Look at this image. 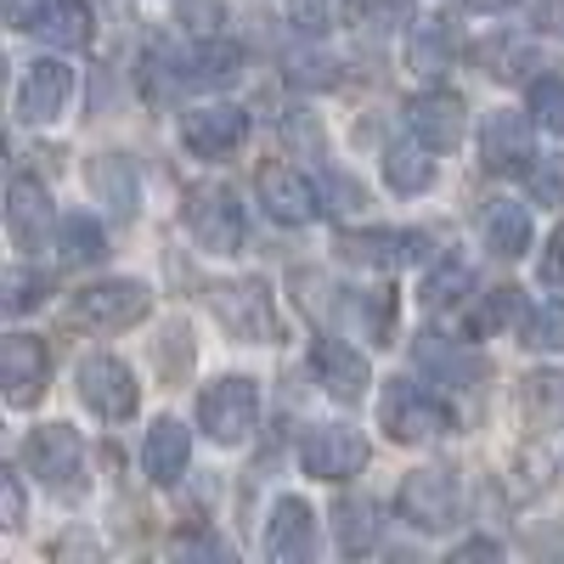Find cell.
<instances>
[{"instance_id":"obj_1","label":"cell","mask_w":564,"mask_h":564,"mask_svg":"<svg viewBox=\"0 0 564 564\" xmlns=\"http://www.w3.org/2000/svg\"><path fill=\"white\" fill-rule=\"evenodd\" d=\"M23 463H29V475L63 502H79L85 486H90V452H85L79 430H68V423H40V430H29Z\"/></svg>"},{"instance_id":"obj_2","label":"cell","mask_w":564,"mask_h":564,"mask_svg":"<svg viewBox=\"0 0 564 564\" xmlns=\"http://www.w3.org/2000/svg\"><path fill=\"white\" fill-rule=\"evenodd\" d=\"M260 423V390L243 372H220L215 384H204L198 395V430L220 446H243Z\"/></svg>"},{"instance_id":"obj_3","label":"cell","mask_w":564,"mask_h":564,"mask_svg":"<svg viewBox=\"0 0 564 564\" xmlns=\"http://www.w3.org/2000/svg\"><path fill=\"white\" fill-rule=\"evenodd\" d=\"M379 430L401 446H430L452 430V412L423 390V384H406V379H390L384 395H379Z\"/></svg>"},{"instance_id":"obj_4","label":"cell","mask_w":564,"mask_h":564,"mask_svg":"<svg viewBox=\"0 0 564 564\" xmlns=\"http://www.w3.org/2000/svg\"><path fill=\"white\" fill-rule=\"evenodd\" d=\"M186 231L209 254H238L243 249V204L226 181H198L186 186Z\"/></svg>"},{"instance_id":"obj_5","label":"cell","mask_w":564,"mask_h":564,"mask_svg":"<svg viewBox=\"0 0 564 564\" xmlns=\"http://www.w3.org/2000/svg\"><path fill=\"white\" fill-rule=\"evenodd\" d=\"M209 311H215V322L226 327V334L243 339V345L276 339V305H271V289H265L260 276L215 282V289H209Z\"/></svg>"},{"instance_id":"obj_6","label":"cell","mask_w":564,"mask_h":564,"mask_svg":"<svg viewBox=\"0 0 564 564\" xmlns=\"http://www.w3.org/2000/svg\"><path fill=\"white\" fill-rule=\"evenodd\" d=\"M339 260L367 265V271H406L417 260H430V231H406V226H361L339 231Z\"/></svg>"},{"instance_id":"obj_7","label":"cell","mask_w":564,"mask_h":564,"mask_svg":"<svg viewBox=\"0 0 564 564\" xmlns=\"http://www.w3.org/2000/svg\"><path fill=\"white\" fill-rule=\"evenodd\" d=\"M463 513V480L452 468H412L401 480V520L417 531H452Z\"/></svg>"},{"instance_id":"obj_8","label":"cell","mask_w":564,"mask_h":564,"mask_svg":"<svg viewBox=\"0 0 564 564\" xmlns=\"http://www.w3.org/2000/svg\"><path fill=\"white\" fill-rule=\"evenodd\" d=\"M148 311H153V294L135 276H102V282H90V289L74 294V316L90 327H108V334L148 322Z\"/></svg>"},{"instance_id":"obj_9","label":"cell","mask_w":564,"mask_h":564,"mask_svg":"<svg viewBox=\"0 0 564 564\" xmlns=\"http://www.w3.org/2000/svg\"><path fill=\"white\" fill-rule=\"evenodd\" d=\"M79 401L108 423H124L141 406V384L119 356H85L79 361Z\"/></svg>"},{"instance_id":"obj_10","label":"cell","mask_w":564,"mask_h":564,"mask_svg":"<svg viewBox=\"0 0 564 564\" xmlns=\"http://www.w3.org/2000/svg\"><path fill=\"white\" fill-rule=\"evenodd\" d=\"M243 135H249V113L238 102H204V108L181 113V141H186V153H193V159L215 164L226 153H238Z\"/></svg>"},{"instance_id":"obj_11","label":"cell","mask_w":564,"mask_h":564,"mask_svg":"<svg viewBox=\"0 0 564 564\" xmlns=\"http://www.w3.org/2000/svg\"><path fill=\"white\" fill-rule=\"evenodd\" d=\"M68 97H74V68L63 57H34L18 79V97H12L18 124H52L68 108Z\"/></svg>"},{"instance_id":"obj_12","label":"cell","mask_w":564,"mask_h":564,"mask_svg":"<svg viewBox=\"0 0 564 564\" xmlns=\"http://www.w3.org/2000/svg\"><path fill=\"white\" fill-rule=\"evenodd\" d=\"M300 463H305V475L311 480H350L367 468V441L350 430V423H316V430L305 435L300 446Z\"/></svg>"},{"instance_id":"obj_13","label":"cell","mask_w":564,"mask_h":564,"mask_svg":"<svg viewBox=\"0 0 564 564\" xmlns=\"http://www.w3.org/2000/svg\"><path fill=\"white\" fill-rule=\"evenodd\" d=\"M406 130L423 141L430 153H452L463 130H468V102L457 90H417L406 102Z\"/></svg>"},{"instance_id":"obj_14","label":"cell","mask_w":564,"mask_h":564,"mask_svg":"<svg viewBox=\"0 0 564 564\" xmlns=\"http://www.w3.org/2000/svg\"><path fill=\"white\" fill-rule=\"evenodd\" d=\"M57 226V204H52V186L34 181V175H12L7 186V231L18 249H45V238H52Z\"/></svg>"},{"instance_id":"obj_15","label":"cell","mask_w":564,"mask_h":564,"mask_svg":"<svg viewBox=\"0 0 564 564\" xmlns=\"http://www.w3.org/2000/svg\"><path fill=\"white\" fill-rule=\"evenodd\" d=\"M254 186H260L265 215L282 220V226H311V220L322 215V193H316V186H311L294 164H265V170L254 175Z\"/></svg>"},{"instance_id":"obj_16","label":"cell","mask_w":564,"mask_h":564,"mask_svg":"<svg viewBox=\"0 0 564 564\" xmlns=\"http://www.w3.org/2000/svg\"><path fill=\"white\" fill-rule=\"evenodd\" d=\"M45 379H52V356H45V339L34 334H7L0 345V384H7L12 406H34L45 395Z\"/></svg>"},{"instance_id":"obj_17","label":"cell","mask_w":564,"mask_h":564,"mask_svg":"<svg viewBox=\"0 0 564 564\" xmlns=\"http://www.w3.org/2000/svg\"><path fill=\"white\" fill-rule=\"evenodd\" d=\"M311 367H316V384L334 395V401H361L367 395V384H372V367H367V356L356 350V345H345V339H316L311 345Z\"/></svg>"},{"instance_id":"obj_18","label":"cell","mask_w":564,"mask_h":564,"mask_svg":"<svg viewBox=\"0 0 564 564\" xmlns=\"http://www.w3.org/2000/svg\"><path fill=\"white\" fill-rule=\"evenodd\" d=\"M531 159H536L531 153V119L513 113V108L486 113V124H480V164L497 170V175H513V170H525Z\"/></svg>"},{"instance_id":"obj_19","label":"cell","mask_w":564,"mask_h":564,"mask_svg":"<svg viewBox=\"0 0 564 564\" xmlns=\"http://www.w3.org/2000/svg\"><path fill=\"white\" fill-rule=\"evenodd\" d=\"M265 553L276 564H300L316 553V513L305 497H276L271 525H265Z\"/></svg>"},{"instance_id":"obj_20","label":"cell","mask_w":564,"mask_h":564,"mask_svg":"<svg viewBox=\"0 0 564 564\" xmlns=\"http://www.w3.org/2000/svg\"><path fill=\"white\" fill-rule=\"evenodd\" d=\"M186 463H193V430H186L181 417H159L148 441H141V468H148L153 486H175L186 475Z\"/></svg>"},{"instance_id":"obj_21","label":"cell","mask_w":564,"mask_h":564,"mask_svg":"<svg viewBox=\"0 0 564 564\" xmlns=\"http://www.w3.org/2000/svg\"><path fill=\"white\" fill-rule=\"evenodd\" d=\"M412 356H417V367H430L441 384H480L486 379V361L468 350V345H452L441 334H417Z\"/></svg>"},{"instance_id":"obj_22","label":"cell","mask_w":564,"mask_h":564,"mask_svg":"<svg viewBox=\"0 0 564 564\" xmlns=\"http://www.w3.org/2000/svg\"><path fill=\"white\" fill-rule=\"evenodd\" d=\"M243 74V52L231 45L226 34H209L198 52H186V63H175V79L181 85H226Z\"/></svg>"},{"instance_id":"obj_23","label":"cell","mask_w":564,"mask_h":564,"mask_svg":"<svg viewBox=\"0 0 564 564\" xmlns=\"http://www.w3.org/2000/svg\"><path fill=\"white\" fill-rule=\"evenodd\" d=\"M480 238H486L491 254L520 260V254L531 249V215H525L520 204H508V198H491V204L480 209Z\"/></svg>"},{"instance_id":"obj_24","label":"cell","mask_w":564,"mask_h":564,"mask_svg":"<svg viewBox=\"0 0 564 564\" xmlns=\"http://www.w3.org/2000/svg\"><path fill=\"white\" fill-rule=\"evenodd\" d=\"M334 536H339V553H372L379 547V502L372 497H339L334 502Z\"/></svg>"},{"instance_id":"obj_25","label":"cell","mask_w":564,"mask_h":564,"mask_svg":"<svg viewBox=\"0 0 564 564\" xmlns=\"http://www.w3.org/2000/svg\"><path fill=\"white\" fill-rule=\"evenodd\" d=\"M384 181H390V193L401 198H417V193H430L435 186V159L430 148H406V141H395V148H384Z\"/></svg>"},{"instance_id":"obj_26","label":"cell","mask_w":564,"mask_h":564,"mask_svg":"<svg viewBox=\"0 0 564 564\" xmlns=\"http://www.w3.org/2000/svg\"><path fill=\"white\" fill-rule=\"evenodd\" d=\"M452 52H457V29L446 18H423L406 29V57L417 74H441L452 63Z\"/></svg>"},{"instance_id":"obj_27","label":"cell","mask_w":564,"mask_h":564,"mask_svg":"<svg viewBox=\"0 0 564 564\" xmlns=\"http://www.w3.org/2000/svg\"><path fill=\"white\" fill-rule=\"evenodd\" d=\"M57 249H63V265H97L108 254V231H102V220H90L85 209L63 215L57 220Z\"/></svg>"},{"instance_id":"obj_28","label":"cell","mask_w":564,"mask_h":564,"mask_svg":"<svg viewBox=\"0 0 564 564\" xmlns=\"http://www.w3.org/2000/svg\"><path fill=\"white\" fill-rule=\"evenodd\" d=\"M90 186L102 193V204L113 215H135V170H130L124 153H108V159L90 164Z\"/></svg>"},{"instance_id":"obj_29","label":"cell","mask_w":564,"mask_h":564,"mask_svg":"<svg viewBox=\"0 0 564 564\" xmlns=\"http://www.w3.org/2000/svg\"><path fill=\"white\" fill-rule=\"evenodd\" d=\"M520 401H525L531 423L558 430V423H564V372H531V379L520 384Z\"/></svg>"},{"instance_id":"obj_30","label":"cell","mask_w":564,"mask_h":564,"mask_svg":"<svg viewBox=\"0 0 564 564\" xmlns=\"http://www.w3.org/2000/svg\"><path fill=\"white\" fill-rule=\"evenodd\" d=\"M40 34L52 45H63V52H74V45L90 40V7L85 0H57V7L40 18Z\"/></svg>"},{"instance_id":"obj_31","label":"cell","mask_w":564,"mask_h":564,"mask_svg":"<svg viewBox=\"0 0 564 564\" xmlns=\"http://www.w3.org/2000/svg\"><path fill=\"white\" fill-rule=\"evenodd\" d=\"M525 345L547 350V356H564V300H542L525 316Z\"/></svg>"},{"instance_id":"obj_32","label":"cell","mask_w":564,"mask_h":564,"mask_svg":"<svg viewBox=\"0 0 564 564\" xmlns=\"http://www.w3.org/2000/svg\"><path fill=\"white\" fill-rule=\"evenodd\" d=\"M463 289H468V265H463V260H441L430 276H423L417 300L430 305V311H441V305H457V300H463Z\"/></svg>"},{"instance_id":"obj_33","label":"cell","mask_w":564,"mask_h":564,"mask_svg":"<svg viewBox=\"0 0 564 564\" xmlns=\"http://www.w3.org/2000/svg\"><path fill=\"white\" fill-rule=\"evenodd\" d=\"M525 186L542 209H558L564 204V153H542L525 164Z\"/></svg>"},{"instance_id":"obj_34","label":"cell","mask_w":564,"mask_h":564,"mask_svg":"<svg viewBox=\"0 0 564 564\" xmlns=\"http://www.w3.org/2000/svg\"><path fill=\"white\" fill-rule=\"evenodd\" d=\"M289 79L305 90H334L339 85V57L327 52H289Z\"/></svg>"},{"instance_id":"obj_35","label":"cell","mask_w":564,"mask_h":564,"mask_svg":"<svg viewBox=\"0 0 564 564\" xmlns=\"http://www.w3.org/2000/svg\"><path fill=\"white\" fill-rule=\"evenodd\" d=\"M531 119H536L542 130L564 135V79H558V74H542V79L531 85Z\"/></svg>"},{"instance_id":"obj_36","label":"cell","mask_w":564,"mask_h":564,"mask_svg":"<svg viewBox=\"0 0 564 564\" xmlns=\"http://www.w3.org/2000/svg\"><path fill=\"white\" fill-rule=\"evenodd\" d=\"M345 316L356 327H367V339L390 345V294H361V300H345Z\"/></svg>"},{"instance_id":"obj_37","label":"cell","mask_w":564,"mask_h":564,"mask_svg":"<svg viewBox=\"0 0 564 564\" xmlns=\"http://www.w3.org/2000/svg\"><path fill=\"white\" fill-rule=\"evenodd\" d=\"M356 18L372 29H406L412 23V0H356Z\"/></svg>"},{"instance_id":"obj_38","label":"cell","mask_w":564,"mask_h":564,"mask_svg":"<svg viewBox=\"0 0 564 564\" xmlns=\"http://www.w3.org/2000/svg\"><path fill=\"white\" fill-rule=\"evenodd\" d=\"M0 525L7 531L23 525V480H18V468H0Z\"/></svg>"},{"instance_id":"obj_39","label":"cell","mask_w":564,"mask_h":564,"mask_svg":"<svg viewBox=\"0 0 564 564\" xmlns=\"http://www.w3.org/2000/svg\"><path fill=\"white\" fill-rule=\"evenodd\" d=\"M40 294H45L40 271H12L7 276V311H29V305H40Z\"/></svg>"},{"instance_id":"obj_40","label":"cell","mask_w":564,"mask_h":564,"mask_svg":"<svg viewBox=\"0 0 564 564\" xmlns=\"http://www.w3.org/2000/svg\"><path fill=\"white\" fill-rule=\"evenodd\" d=\"M181 18L193 23L204 40H209V34H226V7H215V0H186V7H181Z\"/></svg>"},{"instance_id":"obj_41","label":"cell","mask_w":564,"mask_h":564,"mask_svg":"<svg viewBox=\"0 0 564 564\" xmlns=\"http://www.w3.org/2000/svg\"><path fill=\"white\" fill-rule=\"evenodd\" d=\"M513 316H520V289H491L480 322H486V327H502V322H513Z\"/></svg>"},{"instance_id":"obj_42","label":"cell","mask_w":564,"mask_h":564,"mask_svg":"<svg viewBox=\"0 0 564 564\" xmlns=\"http://www.w3.org/2000/svg\"><path fill=\"white\" fill-rule=\"evenodd\" d=\"M282 130H289V141H294V148H305V153H322V124H316V113H289V119H282Z\"/></svg>"},{"instance_id":"obj_43","label":"cell","mask_w":564,"mask_h":564,"mask_svg":"<svg viewBox=\"0 0 564 564\" xmlns=\"http://www.w3.org/2000/svg\"><path fill=\"white\" fill-rule=\"evenodd\" d=\"M542 282L564 289V226H553V238L542 243Z\"/></svg>"},{"instance_id":"obj_44","label":"cell","mask_w":564,"mask_h":564,"mask_svg":"<svg viewBox=\"0 0 564 564\" xmlns=\"http://www.w3.org/2000/svg\"><path fill=\"white\" fill-rule=\"evenodd\" d=\"M52 7L57 0H7V18H12V29H40V18Z\"/></svg>"},{"instance_id":"obj_45","label":"cell","mask_w":564,"mask_h":564,"mask_svg":"<svg viewBox=\"0 0 564 564\" xmlns=\"http://www.w3.org/2000/svg\"><path fill=\"white\" fill-rule=\"evenodd\" d=\"M164 361L170 367H193V334H186V327H170V334H164Z\"/></svg>"},{"instance_id":"obj_46","label":"cell","mask_w":564,"mask_h":564,"mask_svg":"<svg viewBox=\"0 0 564 564\" xmlns=\"http://www.w3.org/2000/svg\"><path fill=\"white\" fill-rule=\"evenodd\" d=\"M327 193H334V209H361L367 204V193H361L350 175H327Z\"/></svg>"},{"instance_id":"obj_47","label":"cell","mask_w":564,"mask_h":564,"mask_svg":"<svg viewBox=\"0 0 564 564\" xmlns=\"http://www.w3.org/2000/svg\"><path fill=\"white\" fill-rule=\"evenodd\" d=\"M294 23L305 34H322L327 29V0H294Z\"/></svg>"},{"instance_id":"obj_48","label":"cell","mask_w":564,"mask_h":564,"mask_svg":"<svg viewBox=\"0 0 564 564\" xmlns=\"http://www.w3.org/2000/svg\"><path fill=\"white\" fill-rule=\"evenodd\" d=\"M457 558H502V547H497V542H463Z\"/></svg>"},{"instance_id":"obj_49","label":"cell","mask_w":564,"mask_h":564,"mask_svg":"<svg viewBox=\"0 0 564 564\" xmlns=\"http://www.w3.org/2000/svg\"><path fill=\"white\" fill-rule=\"evenodd\" d=\"M463 7H468V12H513L520 0H463Z\"/></svg>"},{"instance_id":"obj_50","label":"cell","mask_w":564,"mask_h":564,"mask_svg":"<svg viewBox=\"0 0 564 564\" xmlns=\"http://www.w3.org/2000/svg\"><path fill=\"white\" fill-rule=\"evenodd\" d=\"M542 18H553L547 29H558V34H564V0H547V7H542Z\"/></svg>"}]
</instances>
